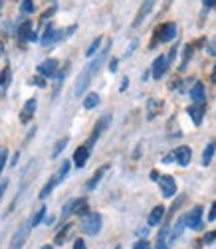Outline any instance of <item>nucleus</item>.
<instances>
[{"mask_svg":"<svg viewBox=\"0 0 216 249\" xmlns=\"http://www.w3.org/2000/svg\"><path fill=\"white\" fill-rule=\"evenodd\" d=\"M107 53H109V44L103 48V52H99L98 53V57L94 59V61H89V64L85 66V70L79 73V77L76 79V89H74V93H76V97H79L81 93L89 87V83H91V79H94V75L101 70V66H103V61L107 59Z\"/></svg>","mask_w":216,"mask_h":249,"instance_id":"obj_1","label":"nucleus"},{"mask_svg":"<svg viewBox=\"0 0 216 249\" xmlns=\"http://www.w3.org/2000/svg\"><path fill=\"white\" fill-rule=\"evenodd\" d=\"M161 111H163V101H157V99H149L147 101V119L149 121H153Z\"/></svg>","mask_w":216,"mask_h":249,"instance_id":"obj_19","label":"nucleus"},{"mask_svg":"<svg viewBox=\"0 0 216 249\" xmlns=\"http://www.w3.org/2000/svg\"><path fill=\"white\" fill-rule=\"evenodd\" d=\"M89 148L85 146V144H81V146H78L76 148V152H74V164L78 166V168H83L85 166V162L89 160Z\"/></svg>","mask_w":216,"mask_h":249,"instance_id":"obj_15","label":"nucleus"},{"mask_svg":"<svg viewBox=\"0 0 216 249\" xmlns=\"http://www.w3.org/2000/svg\"><path fill=\"white\" fill-rule=\"evenodd\" d=\"M18 159H20V154L16 152V154H14V159H12V162H10V166H16V164H18Z\"/></svg>","mask_w":216,"mask_h":249,"instance_id":"obj_51","label":"nucleus"},{"mask_svg":"<svg viewBox=\"0 0 216 249\" xmlns=\"http://www.w3.org/2000/svg\"><path fill=\"white\" fill-rule=\"evenodd\" d=\"M105 170H107V166H101L99 170H96V174H94V176H91V178H89V182L85 184V188H87V190H94V188H96V186L99 184L101 176L105 174Z\"/></svg>","mask_w":216,"mask_h":249,"instance_id":"obj_25","label":"nucleus"},{"mask_svg":"<svg viewBox=\"0 0 216 249\" xmlns=\"http://www.w3.org/2000/svg\"><path fill=\"white\" fill-rule=\"evenodd\" d=\"M173 160H177L175 159V152H171V154H167V157H163V162L167 164V162H173Z\"/></svg>","mask_w":216,"mask_h":249,"instance_id":"obj_47","label":"nucleus"},{"mask_svg":"<svg viewBox=\"0 0 216 249\" xmlns=\"http://www.w3.org/2000/svg\"><path fill=\"white\" fill-rule=\"evenodd\" d=\"M155 249H169V241H161V239H157V247Z\"/></svg>","mask_w":216,"mask_h":249,"instance_id":"obj_46","label":"nucleus"},{"mask_svg":"<svg viewBox=\"0 0 216 249\" xmlns=\"http://www.w3.org/2000/svg\"><path fill=\"white\" fill-rule=\"evenodd\" d=\"M167 68H169V61H167V57L165 55H159L155 61H153V68H151V75L155 77V79H161L163 75H165V71H167Z\"/></svg>","mask_w":216,"mask_h":249,"instance_id":"obj_13","label":"nucleus"},{"mask_svg":"<svg viewBox=\"0 0 216 249\" xmlns=\"http://www.w3.org/2000/svg\"><path fill=\"white\" fill-rule=\"evenodd\" d=\"M36 109H38V101H36L34 97H30V99L24 103L22 111H20V123H22V124H28L30 121L34 119V115H36Z\"/></svg>","mask_w":216,"mask_h":249,"instance_id":"obj_8","label":"nucleus"},{"mask_svg":"<svg viewBox=\"0 0 216 249\" xmlns=\"http://www.w3.org/2000/svg\"><path fill=\"white\" fill-rule=\"evenodd\" d=\"M191 97L195 103H206V93H204V85L200 81H195L193 89H191Z\"/></svg>","mask_w":216,"mask_h":249,"instance_id":"obj_18","label":"nucleus"},{"mask_svg":"<svg viewBox=\"0 0 216 249\" xmlns=\"http://www.w3.org/2000/svg\"><path fill=\"white\" fill-rule=\"evenodd\" d=\"M20 10H22L24 14H30V12L36 10V4L32 2V0H22V2H20Z\"/></svg>","mask_w":216,"mask_h":249,"instance_id":"obj_33","label":"nucleus"},{"mask_svg":"<svg viewBox=\"0 0 216 249\" xmlns=\"http://www.w3.org/2000/svg\"><path fill=\"white\" fill-rule=\"evenodd\" d=\"M117 68H119V59H117V57H113V59L109 61V71H115Z\"/></svg>","mask_w":216,"mask_h":249,"instance_id":"obj_43","label":"nucleus"},{"mask_svg":"<svg viewBox=\"0 0 216 249\" xmlns=\"http://www.w3.org/2000/svg\"><path fill=\"white\" fill-rule=\"evenodd\" d=\"M44 222H46V224H48V226H52V224H54V217H52V215H50V217H46V220H44Z\"/></svg>","mask_w":216,"mask_h":249,"instance_id":"obj_52","label":"nucleus"},{"mask_svg":"<svg viewBox=\"0 0 216 249\" xmlns=\"http://www.w3.org/2000/svg\"><path fill=\"white\" fill-rule=\"evenodd\" d=\"M32 34H34V22L26 20V22L18 24V28H16V38H18L20 42H28Z\"/></svg>","mask_w":216,"mask_h":249,"instance_id":"obj_12","label":"nucleus"},{"mask_svg":"<svg viewBox=\"0 0 216 249\" xmlns=\"http://www.w3.org/2000/svg\"><path fill=\"white\" fill-rule=\"evenodd\" d=\"M76 30V26H72L70 30H56L52 24L50 26H46V30H44V34H42V38H40V42H42V46H50V44H56L58 40H61L64 36H70L72 32Z\"/></svg>","mask_w":216,"mask_h":249,"instance_id":"obj_3","label":"nucleus"},{"mask_svg":"<svg viewBox=\"0 0 216 249\" xmlns=\"http://www.w3.org/2000/svg\"><path fill=\"white\" fill-rule=\"evenodd\" d=\"M214 220H216V202H212L210 212H208V222H214Z\"/></svg>","mask_w":216,"mask_h":249,"instance_id":"obj_41","label":"nucleus"},{"mask_svg":"<svg viewBox=\"0 0 216 249\" xmlns=\"http://www.w3.org/2000/svg\"><path fill=\"white\" fill-rule=\"evenodd\" d=\"M74 249H87V247H85V241H83V239H76Z\"/></svg>","mask_w":216,"mask_h":249,"instance_id":"obj_45","label":"nucleus"},{"mask_svg":"<svg viewBox=\"0 0 216 249\" xmlns=\"http://www.w3.org/2000/svg\"><path fill=\"white\" fill-rule=\"evenodd\" d=\"M36 71H38V75H42L44 79H52V77H56L58 75V71H59V61L58 59H44L42 64H38V68H36Z\"/></svg>","mask_w":216,"mask_h":249,"instance_id":"obj_5","label":"nucleus"},{"mask_svg":"<svg viewBox=\"0 0 216 249\" xmlns=\"http://www.w3.org/2000/svg\"><path fill=\"white\" fill-rule=\"evenodd\" d=\"M98 103H99V95H98V93H87L85 99H83V107L85 109H94V107H98Z\"/></svg>","mask_w":216,"mask_h":249,"instance_id":"obj_28","label":"nucleus"},{"mask_svg":"<svg viewBox=\"0 0 216 249\" xmlns=\"http://www.w3.org/2000/svg\"><path fill=\"white\" fill-rule=\"evenodd\" d=\"M191 55H193V46L189 44V46H184V53H182V64H180V70L187 68V64H189Z\"/></svg>","mask_w":216,"mask_h":249,"instance_id":"obj_34","label":"nucleus"},{"mask_svg":"<svg viewBox=\"0 0 216 249\" xmlns=\"http://www.w3.org/2000/svg\"><path fill=\"white\" fill-rule=\"evenodd\" d=\"M10 79H12V71H10V66H4V70L0 71V97H2V95H6L8 85H10Z\"/></svg>","mask_w":216,"mask_h":249,"instance_id":"obj_17","label":"nucleus"},{"mask_svg":"<svg viewBox=\"0 0 216 249\" xmlns=\"http://www.w3.org/2000/svg\"><path fill=\"white\" fill-rule=\"evenodd\" d=\"M127 85H129V79H127V77H123V79H121V87H119V91H125Z\"/></svg>","mask_w":216,"mask_h":249,"instance_id":"obj_48","label":"nucleus"},{"mask_svg":"<svg viewBox=\"0 0 216 249\" xmlns=\"http://www.w3.org/2000/svg\"><path fill=\"white\" fill-rule=\"evenodd\" d=\"M6 159H8V150L2 148V150H0V176H2V170L6 166Z\"/></svg>","mask_w":216,"mask_h":249,"instance_id":"obj_35","label":"nucleus"},{"mask_svg":"<svg viewBox=\"0 0 216 249\" xmlns=\"http://www.w3.org/2000/svg\"><path fill=\"white\" fill-rule=\"evenodd\" d=\"M76 215H79V217H87L89 215V206H87V200L85 198H81V202H79V206L76 210Z\"/></svg>","mask_w":216,"mask_h":249,"instance_id":"obj_31","label":"nucleus"},{"mask_svg":"<svg viewBox=\"0 0 216 249\" xmlns=\"http://www.w3.org/2000/svg\"><path fill=\"white\" fill-rule=\"evenodd\" d=\"M204 111H206V103H193V105L187 109L189 117L193 119V123L196 124V127H200V123H202V119H204Z\"/></svg>","mask_w":216,"mask_h":249,"instance_id":"obj_11","label":"nucleus"},{"mask_svg":"<svg viewBox=\"0 0 216 249\" xmlns=\"http://www.w3.org/2000/svg\"><path fill=\"white\" fill-rule=\"evenodd\" d=\"M68 70H70V64H66L64 68L58 71V75H56V87H54V95H58V91H59V87H61V81H64V77L68 75Z\"/></svg>","mask_w":216,"mask_h":249,"instance_id":"obj_27","label":"nucleus"},{"mask_svg":"<svg viewBox=\"0 0 216 249\" xmlns=\"http://www.w3.org/2000/svg\"><path fill=\"white\" fill-rule=\"evenodd\" d=\"M159 186H161V192H163L165 198H173L177 194V182L169 174H165V176L159 178Z\"/></svg>","mask_w":216,"mask_h":249,"instance_id":"obj_9","label":"nucleus"},{"mask_svg":"<svg viewBox=\"0 0 216 249\" xmlns=\"http://www.w3.org/2000/svg\"><path fill=\"white\" fill-rule=\"evenodd\" d=\"M101 230V215L99 213H89L87 217H83V224H81V231L87 235H98Z\"/></svg>","mask_w":216,"mask_h":249,"instance_id":"obj_6","label":"nucleus"},{"mask_svg":"<svg viewBox=\"0 0 216 249\" xmlns=\"http://www.w3.org/2000/svg\"><path fill=\"white\" fill-rule=\"evenodd\" d=\"M200 217H202V206H195V208L187 213V226H189L191 230H202Z\"/></svg>","mask_w":216,"mask_h":249,"instance_id":"obj_10","label":"nucleus"},{"mask_svg":"<svg viewBox=\"0 0 216 249\" xmlns=\"http://www.w3.org/2000/svg\"><path fill=\"white\" fill-rule=\"evenodd\" d=\"M42 249H54V245H50V243H48V245H44Z\"/></svg>","mask_w":216,"mask_h":249,"instance_id":"obj_55","label":"nucleus"},{"mask_svg":"<svg viewBox=\"0 0 216 249\" xmlns=\"http://www.w3.org/2000/svg\"><path fill=\"white\" fill-rule=\"evenodd\" d=\"M58 184H59V180H58V178H56V174H54V176H52V178H50V180H48V182L44 184V188L40 190L38 198H40V200H46V198H48V196L52 194V190L56 188V186H58Z\"/></svg>","mask_w":216,"mask_h":249,"instance_id":"obj_22","label":"nucleus"},{"mask_svg":"<svg viewBox=\"0 0 216 249\" xmlns=\"http://www.w3.org/2000/svg\"><path fill=\"white\" fill-rule=\"evenodd\" d=\"M32 83L38 85V87H46V79H44L42 75H34V77H32Z\"/></svg>","mask_w":216,"mask_h":249,"instance_id":"obj_40","label":"nucleus"},{"mask_svg":"<svg viewBox=\"0 0 216 249\" xmlns=\"http://www.w3.org/2000/svg\"><path fill=\"white\" fill-rule=\"evenodd\" d=\"M2 52H4V44L0 42V55H2Z\"/></svg>","mask_w":216,"mask_h":249,"instance_id":"obj_54","label":"nucleus"},{"mask_svg":"<svg viewBox=\"0 0 216 249\" xmlns=\"http://www.w3.org/2000/svg\"><path fill=\"white\" fill-rule=\"evenodd\" d=\"M79 202H81V198H74V200H70L64 208H61V217H66L68 215H72V213H76V210H78V206H79Z\"/></svg>","mask_w":216,"mask_h":249,"instance_id":"obj_24","label":"nucleus"},{"mask_svg":"<svg viewBox=\"0 0 216 249\" xmlns=\"http://www.w3.org/2000/svg\"><path fill=\"white\" fill-rule=\"evenodd\" d=\"M163 217H165V208H163V206H155V208L151 210V213H149V220H147L149 228H153V226H159Z\"/></svg>","mask_w":216,"mask_h":249,"instance_id":"obj_16","label":"nucleus"},{"mask_svg":"<svg viewBox=\"0 0 216 249\" xmlns=\"http://www.w3.org/2000/svg\"><path fill=\"white\" fill-rule=\"evenodd\" d=\"M70 231H72V224H66L64 228H61V230L56 233V237H54V245H64L66 239H68V235H70Z\"/></svg>","mask_w":216,"mask_h":249,"instance_id":"obj_23","label":"nucleus"},{"mask_svg":"<svg viewBox=\"0 0 216 249\" xmlns=\"http://www.w3.org/2000/svg\"><path fill=\"white\" fill-rule=\"evenodd\" d=\"M175 159H177L178 166H189V162H191V159H193L191 146H178V148L175 150Z\"/></svg>","mask_w":216,"mask_h":249,"instance_id":"obj_14","label":"nucleus"},{"mask_svg":"<svg viewBox=\"0 0 216 249\" xmlns=\"http://www.w3.org/2000/svg\"><path fill=\"white\" fill-rule=\"evenodd\" d=\"M30 228H32V224L24 222V224L14 231V235H12L10 243H8V249H22L24 243H26V239H28V235H30Z\"/></svg>","mask_w":216,"mask_h":249,"instance_id":"obj_4","label":"nucleus"},{"mask_svg":"<svg viewBox=\"0 0 216 249\" xmlns=\"http://www.w3.org/2000/svg\"><path fill=\"white\" fill-rule=\"evenodd\" d=\"M214 150H216V139L208 141V144L204 146V152H202V166H208L212 157H214Z\"/></svg>","mask_w":216,"mask_h":249,"instance_id":"obj_21","label":"nucleus"},{"mask_svg":"<svg viewBox=\"0 0 216 249\" xmlns=\"http://www.w3.org/2000/svg\"><path fill=\"white\" fill-rule=\"evenodd\" d=\"M109 121H111V115H103V117H101V119H99V121L96 123L94 131H91V137H89V141H87V144H85V146H87L89 150H91V146L96 144V141H98V139L101 137V133H103V131H105V129L109 127Z\"/></svg>","mask_w":216,"mask_h":249,"instance_id":"obj_7","label":"nucleus"},{"mask_svg":"<svg viewBox=\"0 0 216 249\" xmlns=\"http://www.w3.org/2000/svg\"><path fill=\"white\" fill-rule=\"evenodd\" d=\"M153 6H155V4H153L151 2V0H149V2H143L141 4V10H139V14H137V18L133 20V28H139L141 26V22L151 14V10H153Z\"/></svg>","mask_w":216,"mask_h":249,"instance_id":"obj_20","label":"nucleus"},{"mask_svg":"<svg viewBox=\"0 0 216 249\" xmlns=\"http://www.w3.org/2000/svg\"><path fill=\"white\" fill-rule=\"evenodd\" d=\"M175 36H177V24L167 22L155 30V36H153V42L149 48H157L159 42H171V40H175Z\"/></svg>","mask_w":216,"mask_h":249,"instance_id":"obj_2","label":"nucleus"},{"mask_svg":"<svg viewBox=\"0 0 216 249\" xmlns=\"http://www.w3.org/2000/svg\"><path fill=\"white\" fill-rule=\"evenodd\" d=\"M206 52H208V55H216V38L208 40V44H206Z\"/></svg>","mask_w":216,"mask_h":249,"instance_id":"obj_37","label":"nucleus"},{"mask_svg":"<svg viewBox=\"0 0 216 249\" xmlns=\"http://www.w3.org/2000/svg\"><path fill=\"white\" fill-rule=\"evenodd\" d=\"M216 239V230H212V231H208V233H204V237H202V243H206V245H210L212 241Z\"/></svg>","mask_w":216,"mask_h":249,"instance_id":"obj_36","label":"nucleus"},{"mask_svg":"<svg viewBox=\"0 0 216 249\" xmlns=\"http://www.w3.org/2000/svg\"><path fill=\"white\" fill-rule=\"evenodd\" d=\"M177 52H178V48H177V46H173V48H171V52H169V55H167V61H169V64H171V61H175Z\"/></svg>","mask_w":216,"mask_h":249,"instance_id":"obj_42","label":"nucleus"},{"mask_svg":"<svg viewBox=\"0 0 216 249\" xmlns=\"http://www.w3.org/2000/svg\"><path fill=\"white\" fill-rule=\"evenodd\" d=\"M210 81H212V83H216V64H214V68H212V75H210Z\"/></svg>","mask_w":216,"mask_h":249,"instance_id":"obj_50","label":"nucleus"},{"mask_svg":"<svg viewBox=\"0 0 216 249\" xmlns=\"http://www.w3.org/2000/svg\"><path fill=\"white\" fill-rule=\"evenodd\" d=\"M99 46H101V38H96L94 42H91V44H89V48L85 50V55H87V57H91V55H96V52L99 50Z\"/></svg>","mask_w":216,"mask_h":249,"instance_id":"obj_32","label":"nucleus"},{"mask_svg":"<svg viewBox=\"0 0 216 249\" xmlns=\"http://www.w3.org/2000/svg\"><path fill=\"white\" fill-rule=\"evenodd\" d=\"M46 212H48V210H46V206H40V210H38V212L32 215V220H30V224H32V228H36L38 224H42V222L46 220Z\"/></svg>","mask_w":216,"mask_h":249,"instance_id":"obj_29","label":"nucleus"},{"mask_svg":"<svg viewBox=\"0 0 216 249\" xmlns=\"http://www.w3.org/2000/svg\"><path fill=\"white\" fill-rule=\"evenodd\" d=\"M70 168H72V162H70V160H64V162L59 164V170L56 172V178L61 182V180H64V178L70 174Z\"/></svg>","mask_w":216,"mask_h":249,"instance_id":"obj_30","label":"nucleus"},{"mask_svg":"<svg viewBox=\"0 0 216 249\" xmlns=\"http://www.w3.org/2000/svg\"><path fill=\"white\" fill-rule=\"evenodd\" d=\"M151 178H153V180H159V174H157L155 170H153V172H151Z\"/></svg>","mask_w":216,"mask_h":249,"instance_id":"obj_53","label":"nucleus"},{"mask_svg":"<svg viewBox=\"0 0 216 249\" xmlns=\"http://www.w3.org/2000/svg\"><path fill=\"white\" fill-rule=\"evenodd\" d=\"M206 8H216V0H204V2H202Z\"/></svg>","mask_w":216,"mask_h":249,"instance_id":"obj_49","label":"nucleus"},{"mask_svg":"<svg viewBox=\"0 0 216 249\" xmlns=\"http://www.w3.org/2000/svg\"><path fill=\"white\" fill-rule=\"evenodd\" d=\"M0 8H2V2H0Z\"/></svg>","mask_w":216,"mask_h":249,"instance_id":"obj_56","label":"nucleus"},{"mask_svg":"<svg viewBox=\"0 0 216 249\" xmlns=\"http://www.w3.org/2000/svg\"><path fill=\"white\" fill-rule=\"evenodd\" d=\"M6 188H8V180H2V184H0V200H2V196H4Z\"/></svg>","mask_w":216,"mask_h":249,"instance_id":"obj_44","label":"nucleus"},{"mask_svg":"<svg viewBox=\"0 0 216 249\" xmlns=\"http://www.w3.org/2000/svg\"><path fill=\"white\" fill-rule=\"evenodd\" d=\"M56 10H58V4H52V6H50V10H46V12L42 14V20H46V18L54 16V14H56Z\"/></svg>","mask_w":216,"mask_h":249,"instance_id":"obj_39","label":"nucleus"},{"mask_svg":"<svg viewBox=\"0 0 216 249\" xmlns=\"http://www.w3.org/2000/svg\"><path fill=\"white\" fill-rule=\"evenodd\" d=\"M68 142H70V139H68V137H64V139H59V141H58V142L54 144V150H52V154H50V157H52V159H58V157H59V154H61V152H64V148L68 146Z\"/></svg>","mask_w":216,"mask_h":249,"instance_id":"obj_26","label":"nucleus"},{"mask_svg":"<svg viewBox=\"0 0 216 249\" xmlns=\"http://www.w3.org/2000/svg\"><path fill=\"white\" fill-rule=\"evenodd\" d=\"M151 247V243L147 241V239H139L135 245H133V249H149Z\"/></svg>","mask_w":216,"mask_h":249,"instance_id":"obj_38","label":"nucleus"}]
</instances>
